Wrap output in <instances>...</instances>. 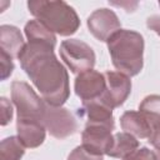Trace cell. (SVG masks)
Listing matches in <instances>:
<instances>
[{
    "instance_id": "19",
    "label": "cell",
    "mask_w": 160,
    "mask_h": 160,
    "mask_svg": "<svg viewBox=\"0 0 160 160\" xmlns=\"http://www.w3.org/2000/svg\"><path fill=\"white\" fill-rule=\"evenodd\" d=\"M68 160H102V156L99 155H92L88 152L81 145L76 146L68 156Z\"/></svg>"
},
{
    "instance_id": "4",
    "label": "cell",
    "mask_w": 160,
    "mask_h": 160,
    "mask_svg": "<svg viewBox=\"0 0 160 160\" xmlns=\"http://www.w3.org/2000/svg\"><path fill=\"white\" fill-rule=\"evenodd\" d=\"M11 100L18 111L16 121H34L42 124L46 102L28 82L12 81Z\"/></svg>"
},
{
    "instance_id": "7",
    "label": "cell",
    "mask_w": 160,
    "mask_h": 160,
    "mask_svg": "<svg viewBox=\"0 0 160 160\" xmlns=\"http://www.w3.org/2000/svg\"><path fill=\"white\" fill-rule=\"evenodd\" d=\"M105 91L100 100L111 109L121 106L131 92V80L122 72L119 71H105Z\"/></svg>"
},
{
    "instance_id": "10",
    "label": "cell",
    "mask_w": 160,
    "mask_h": 160,
    "mask_svg": "<svg viewBox=\"0 0 160 160\" xmlns=\"http://www.w3.org/2000/svg\"><path fill=\"white\" fill-rule=\"evenodd\" d=\"M105 86L106 82L104 74L92 69L79 74L74 82L75 94L82 100V102L100 99L105 91Z\"/></svg>"
},
{
    "instance_id": "2",
    "label": "cell",
    "mask_w": 160,
    "mask_h": 160,
    "mask_svg": "<svg viewBox=\"0 0 160 160\" xmlns=\"http://www.w3.org/2000/svg\"><path fill=\"white\" fill-rule=\"evenodd\" d=\"M112 65L126 76L138 75L144 66V38L141 34L121 29L108 41Z\"/></svg>"
},
{
    "instance_id": "23",
    "label": "cell",
    "mask_w": 160,
    "mask_h": 160,
    "mask_svg": "<svg viewBox=\"0 0 160 160\" xmlns=\"http://www.w3.org/2000/svg\"><path fill=\"white\" fill-rule=\"evenodd\" d=\"M146 26L160 36V15H152L146 19Z\"/></svg>"
},
{
    "instance_id": "22",
    "label": "cell",
    "mask_w": 160,
    "mask_h": 160,
    "mask_svg": "<svg viewBox=\"0 0 160 160\" xmlns=\"http://www.w3.org/2000/svg\"><path fill=\"white\" fill-rule=\"evenodd\" d=\"M122 160H154V155L148 148H139Z\"/></svg>"
},
{
    "instance_id": "15",
    "label": "cell",
    "mask_w": 160,
    "mask_h": 160,
    "mask_svg": "<svg viewBox=\"0 0 160 160\" xmlns=\"http://www.w3.org/2000/svg\"><path fill=\"white\" fill-rule=\"evenodd\" d=\"M140 146L139 140L132 136L131 134H128L125 131L116 132L114 135V141L111 145V149L109 150L108 155L116 159H125L130 154H132L135 150H138Z\"/></svg>"
},
{
    "instance_id": "6",
    "label": "cell",
    "mask_w": 160,
    "mask_h": 160,
    "mask_svg": "<svg viewBox=\"0 0 160 160\" xmlns=\"http://www.w3.org/2000/svg\"><path fill=\"white\" fill-rule=\"evenodd\" d=\"M42 124L51 136L60 140L75 134L78 130V122L68 109L49 104H46Z\"/></svg>"
},
{
    "instance_id": "11",
    "label": "cell",
    "mask_w": 160,
    "mask_h": 160,
    "mask_svg": "<svg viewBox=\"0 0 160 160\" xmlns=\"http://www.w3.org/2000/svg\"><path fill=\"white\" fill-rule=\"evenodd\" d=\"M79 115L85 118L86 124H96V125H105L111 129L115 128L112 109L102 102L100 99L92 101L82 102L81 109H79Z\"/></svg>"
},
{
    "instance_id": "9",
    "label": "cell",
    "mask_w": 160,
    "mask_h": 160,
    "mask_svg": "<svg viewBox=\"0 0 160 160\" xmlns=\"http://www.w3.org/2000/svg\"><path fill=\"white\" fill-rule=\"evenodd\" d=\"M89 31L100 41H108L114 34L121 30L118 15L106 8H101L90 14L86 20Z\"/></svg>"
},
{
    "instance_id": "5",
    "label": "cell",
    "mask_w": 160,
    "mask_h": 160,
    "mask_svg": "<svg viewBox=\"0 0 160 160\" xmlns=\"http://www.w3.org/2000/svg\"><path fill=\"white\" fill-rule=\"evenodd\" d=\"M60 56L70 71L78 75L91 70L96 60L91 46L79 39L64 40L60 45Z\"/></svg>"
},
{
    "instance_id": "13",
    "label": "cell",
    "mask_w": 160,
    "mask_h": 160,
    "mask_svg": "<svg viewBox=\"0 0 160 160\" xmlns=\"http://www.w3.org/2000/svg\"><path fill=\"white\" fill-rule=\"evenodd\" d=\"M120 125L125 132L131 134L136 139H149L151 134V128L140 111H125L120 118Z\"/></svg>"
},
{
    "instance_id": "20",
    "label": "cell",
    "mask_w": 160,
    "mask_h": 160,
    "mask_svg": "<svg viewBox=\"0 0 160 160\" xmlns=\"http://www.w3.org/2000/svg\"><path fill=\"white\" fill-rule=\"evenodd\" d=\"M0 60H1V80L4 81L12 74L14 62H12V59L1 50H0Z\"/></svg>"
},
{
    "instance_id": "25",
    "label": "cell",
    "mask_w": 160,
    "mask_h": 160,
    "mask_svg": "<svg viewBox=\"0 0 160 160\" xmlns=\"http://www.w3.org/2000/svg\"><path fill=\"white\" fill-rule=\"evenodd\" d=\"M152 155H154V160H160V149H155L152 151Z\"/></svg>"
},
{
    "instance_id": "14",
    "label": "cell",
    "mask_w": 160,
    "mask_h": 160,
    "mask_svg": "<svg viewBox=\"0 0 160 160\" xmlns=\"http://www.w3.org/2000/svg\"><path fill=\"white\" fill-rule=\"evenodd\" d=\"M45 126L41 122L34 121H16L18 138L25 148H38L45 140Z\"/></svg>"
},
{
    "instance_id": "1",
    "label": "cell",
    "mask_w": 160,
    "mask_h": 160,
    "mask_svg": "<svg viewBox=\"0 0 160 160\" xmlns=\"http://www.w3.org/2000/svg\"><path fill=\"white\" fill-rule=\"evenodd\" d=\"M18 60L46 104L62 106L66 102L70 96L69 74L52 46L28 41Z\"/></svg>"
},
{
    "instance_id": "16",
    "label": "cell",
    "mask_w": 160,
    "mask_h": 160,
    "mask_svg": "<svg viewBox=\"0 0 160 160\" xmlns=\"http://www.w3.org/2000/svg\"><path fill=\"white\" fill-rule=\"evenodd\" d=\"M25 31V36L28 39V41L31 42H42V44H48L52 48H55L56 45V36L52 31H50L48 28H45L40 21L35 20H29L25 24L24 28Z\"/></svg>"
},
{
    "instance_id": "17",
    "label": "cell",
    "mask_w": 160,
    "mask_h": 160,
    "mask_svg": "<svg viewBox=\"0 0 160 160\" xmlns=\"http://www.w3.org/2000/svg\"><path fill=\"white\" fill-rule=\"evenodd\" d=\"M139 111L148 120L151 131L160 126V95H148L139 105Z\"/></svg>"
},
{
    "instance_id": "26",
    "label": "cell",
    "mask_w": 160,
    "mask_h": 160,
    "mask_svg": "<svg viewBox=\"0 0 160 160\" xmlns=\"http://www.w3.org/2000/svg\"><path fill=\"white\" fill-rule=\"evenodd\" d=\"M159 6H160V1H159Z\"/></svg>"
},
{
    "instance_id": "21",
    "label": "cell",
    "mask_w": 160,
    "mask_h": 160,
    "mask_svg": "<svg viewBox=\"0 0 160 160\" xmlns=\"http://www.w3.org/2000/svg\"><path fill=\"white\" fill-rule=\"evenodd\" d=\"M1 125H8L12 119V106L6 98H1Z\"/></svg>"
},
{
    "instance_id": "18",
    "label": "cell",
    "mask_w": 160,
    "mask_h": 160,
    "mask_svg": "<svg viewBox=\"0 0 160 160\" xmlns=\"http://www.w3.org/2000/svg\"><path fill=\"white\" fill-rule=\"evenodd\" d=\"M25 146L18 136H9L0 142V160H21Z\"/></svg>"
},
{
    "instance_id": "12",
    "label": "cell",
    "mask_w": 160,
    "mask_h": 160,
    "mask_svg": "<svg viewBox=\"0 0 160 160\" xmlns=\"http://www.w3.org/2000/svg\"><path fill=\"white\" fill-rule=\"evenodd\" d=\"M26 42L16 26L1 25L0 26V50L8 54L11 59H19Z\"/></svg>"
},
{
    "instance_id": "8",
    "label": "cell",
    "mask_w": 160,
    "mask_h": 160,
    "mask_svg": "<svg viewBox=\"0 0 160 160\" xmlns=\"http://www.w3.org/2000/svg\"><path fill=\"white\" fill-rule=\"evenodd\" d=\"M112 130L105 125L86 124L81 132V146L92 155H108L114 141Z\"/></svg>"
},
{
    "instance_id": "3",
    "label": "cell",
    "mask_w": 160,
    "mask_h": 160,
    "mask_svg": "<svg viewBox=\"0 0 160 160\" xmlns=\"http://www.w3.org/2000/svg\"><path fill=\"white\" fill-rule=\"evenodd\" d=\"M30 14L54 34L70 36L80 26L76 11L65 1L30 0L28 1Z\"/></svg>"
},
{
    "instance_id": "24",
    "label": "cell",
    "mask_w": 160,
    "mask_h": 160,
    "mask_svg": "<svg viewBox=\"0 0 160 160\" xmlns=\"http://www.w3.org/2000/svg\"><path fill=\"white\" fill-rule=\"evenodd\" d=\"M148 141H149L155 149H160V126L151 131V134H150Z\"/></svg>"
}]
</instances>
